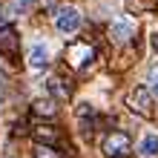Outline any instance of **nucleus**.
<instances>
[{"instance_id": "obj_1", "label": "nucleus", "mask_w": 158, "mask_h": 158, "mask_svg": "<svg viewBox=\"0 0 158 158\" xmlns=\"http://www.w3.org/2000/svg\"><path fill=\"white\" fill-rule=\"evenodd\" d=\"M127 106H129V112L138 115V118H152V115H155V104H152V95H150V89H147V86L129 89Z\"/></svg>"}, {"instance_id": "obj_2", "label": "nucleus", "mask_w": 158, "mask_h": 158, "mask_svg": "<svg viewBox=\"0 0 158 158\" xmlns=\"http://www.w3.org/2000/svg\"><path fill=\"white\" fill-rule=\"evenodd\" d=\"M101 152L106 158H127L132 152V141H129L127 132H109L104 138V144H101Z\"/></svg>"}, {"instance_id": "obj_3", "label": "nucleus", "mask_w": 158, "mask_h": 158, "mask_svg": "<svg viewBox=\"0 0 158 158\" xmlns=\"http://www.w3.org/2000/svg\"><path fill=\"white\" fill-rule=\"evenodd\" d=\"M92 58H95V49L89 43H69L66 46V60L75 69H83L86 63H92Z\"/></svg>"}, {"instance_id": "obj_4", "label": "nucleus", "mask_w": 158, "mask_h": 158, "mask_svg": "<svg viewBox=\"0 0 158 158\" xmlns=\"http://www.w3.org/2000/svg\"><path fill=\"white\" fill-rule=\"evenodd\" d=\"M55 26H58V32H63V35L78 32V29H81V12H78L75 6L60 9V12L55 15Z\"/></svg>"}, {"instance_id": "obj_5", "label": "nucleus", "mask_w": 158, "mask_h": 158, "mask_svg": "<svg viewBox=\"0 0 158 158\" xmlns=\"http://www.w3.org/2000/svg\"><path fill=\"white\" fill-rule=\"evenodd\" d=\"M20 52V35L15 26H0V55L6 58H17Z\"/></svg>"}, {"instance_id": "obj_6", "label": "nucleus", "mask_w": 158, "mask_h": 158, "mask_svg": "<svg viewBox=\"0 0 158 158\" xmlns=\"http://www.w3.org/2000/svg\"><path fill=\"white\" fill-rule=\"evenodd\" d=\"M32 115L35 118H55V115H58V101H55V98H38V101H32Z\"/></svg>"}, {"instance_id": "obj_7", "label": "nucleus", "mask_w": 158, "mask_h": 158, "mask_svg": "<svg viewBox=\"0 0 158 158\" xmlns=\"http://www.w3.org/2000/svg\"><path fill=\"white\" fill-rule=\"evenodd\" d=\"M32 138L38 144H55L60 138V132H58V127H52V124H38V127H32Z\"/></svg>"}, {"instance_id": "obj_8", "label": "nucleus", "mask_w": 158, "mask_h": 158, "mask_svg": "<svg viewBox=\"0 0 158 158\" xmlns=\"http://www.w3.org/2000/svg\"><path fill=\"white\" fill-rule=\"evenodd\" d=\"M46 89H49V95H52L55 101H69V95H72L69 83L60 81V78H49V81H46Z\"/></svg>"}, {"instance_id": "obj_9", "label": "nucleus", "mask_w": 158, "mask_h": 158, "mask_svg": "<svg viewBox=\"0 0 158 158\" xmlns=\"http://www.w3.org/2000/svg\"><path fill=\"white\" fill-rule=\"evenodd\" d=\"M132 23L129 20H115L112 26H109V35H112V40H118V43H127L129 38H132Z\"/></svg>"}, {"instance_id": "obj_10", "label": "nucleus", "mask_w": 158, "mask_h": 158, "mask_svg": "<svg viewBox=\"0 0 158 158\" xmlns=\"http://www.w3.org/2000/svg\"><path fill=\"white\" fill-rule=\"evenodd\" d=\"M46 63H49V52H46V46L43 43H35L32 49H29V66L32 69H43Z\"/></svg>"}, {"instance_id": "obj_11", "label": "nucleus", "mask_w": 158, "mask_h": 158, "mask_svg": "<svg viewBox=\"0 0 158 158\" xmlns=\"http://www.w3.org/2000/svg\"><path fill=\"white\" fill-rule=\"evenodd\" d=\"M158 0H127V9L129 12H135V15H141V12H152Z\"/></svg>"}, {"instance_id": "obj_12", "label": "nucleus", "mask_w": 158, "mask_h": 158, "mask_svg": "<svg viewBox=\"0 0 158 158\" xmlns=\"http://www.w3.org/2000/svg\"><path fill=\"white\" fill-rule=\"evenodd\" d=\"M141 155H147V158L158 155V135H147L141 141Z\"/></svg>"}, {"instance_id": "obj_13", "label": "nucleus", "mask_w": 158, "mask_h": 158, "mask_svg": "<svg viewBox=\"0 0 158 158\" xmlns=\"http://www.w3.org/2000/svg\"><path fill=\"white\" fill-rule=\"evenodd\" d=\"M32 158H60V152L55 150L52 144H38L35 152H32Z\"/></svg>"}, {"instance_id": "obj_14", "label": "nucleus", "mask_w": 158, "mask_h": 158, "mask_svg": "<svg viewBox=\"0 0 158 158\" xmlns=\"http://www.w3.org/2000/svg\"><path fill=\"white\" fill-rule=\"evenodd\" d=\"M32 3H35V0H12L9 12H12V15H26V12L32 9Z\"/></svg>"}, {"instance_id": "obj_15", "label": "nucleus", "mask_w": 158, "mask_h": 158, "mask_svg": "<svg viewBox=\"0 0 158 158\" xmlns=\"http://www.w3.org/2000/svg\"><path fill=\"white\" fill-rule=\"evenodd\" d=\"M75 112H78L81 118H86V115H92V106H89V104H78V109H75Z\"/></svg>"}, {"instance_id": "obj_16", "label": "nucleus", "mask_w": 158, "mask_h": 158, "mask_svg": "<svg viewBox=\"0 0 158 158\" xmlns=\"http://www.w3.org/2000/svg\"><path fill=\"white\" fill-rule=\"evenodd\" d=\"M150 83H152V89H155V95H158V69L150 72Z\"/></svg>"}, {"instance_id": "obj_17", "label": "nucleus", "mask_w": 158, "mask_h": 158, "mask_svg": "<svg viewBox=\"0 0 158 158\" xmlns=\"http://www.w3.org/2000/svg\"><path fill=\"white\" fill-rule=\"evenodd\" d=\"M150 40H152V49H155V55H158V32L152 35V38H150Z\"/></svg>"}, {"instance_id": "obj_18", "label": "nucleus", "mask_w": 158, "mask_h": 158, "mask_svg": "<svg viewBox=\"0 0 158 158\" xmlns=\"http://www.w3.org/2000/svg\"><path fill=\"white\" fill-rule=\"evenodd\" d=\"M0 23H3V15H0Z\"/></svg>"}]
</instances>
